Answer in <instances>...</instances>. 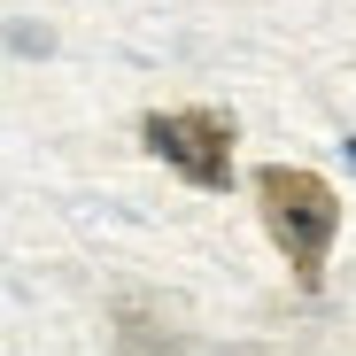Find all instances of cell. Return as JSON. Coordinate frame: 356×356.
I'll list each match as a JSON object with an SVG mask.
<instances>
[{"label":"cell","mask_w":356,"mask_h":356,"mask_svg":"<svg viewBox=\"0 0 356 356\" xmlns=\"http://www.w3.org/2000/svg\"><path fill=\"white\" fill-rule=\"evenodd\" d=\"M256 202H264V225H271V241H279L286 271L318 294V279H325V248H333V232H341V194L325 186L318 170L264 163V170H256Z\"/></svg>","instance_id":"obj_1"},{"label":"cell","mask_w":356,"mask_h":356,"mask_svg":"<svg viewBox=\"0 0 356 356\" xmlns=\"http://www.w3.org/2000/svg\"><path fill=\"white\" fill-rule=\"evenodd\" d=\"M140 140L202 194H217L232 178V116H217V108H155L140 124Z\"/></svg>","instance_id":"obj_2"},{"label":"cell","mask_w":356,"mask_h":356,"mask_svg":"<svg viewBox=\"0 0 356 356\" xmlns=\"http://www.w3.org/2000/svg\"><path fill=\"white\" fill-rule=\"evenodd\" d=\"M348 163H356V140H348Z\"/></svg>","instance_id":"obj_4"},{"label":"cell","mask_w":356,"mask_h":356,"mask_svg":"<svg viewBox=\"0 0 356 356\" xmlns=\"http://www.w3.org/2000/svg\"><path fill=\"white\" fill-rule=\"evenodd\" d=\"M116 333H124V348H132V356H178L170 318H155L140 294H124V302H116Z\"/></svg>","instance_id":"obj_3"}]
</instances>
